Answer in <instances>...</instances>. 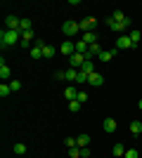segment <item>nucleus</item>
<instances>
[{
  "label": "nucleus",
  "mask_w": 142,
  "mask_h": 158,
  "mask_svg": "<svg viewBox=\"0 0 142 158\" xmlns=\"http://www.w3.org/2000/svg\"><path fill=\"white\" fill-rule=\"evenodd\" d=\"M21 43V31H10V28H2L0 31V47L5 50V47H12Z\"/></svg>",
  "instance_id": "nucleus-1"
},
{
  "label": "nucleus",
  "mask_w": 142,
  "mask_h": 158,
  "mask_svg": "<svg viewBox=\"0 0 142 158\" xmlns=\"http://www.w3.org/2000/svg\"><path fill=\"white\" fill-rule=\"evenodd\" d=\"M107 26L111 28L114 33H121V31H128L130 26H133V21H130V17H126V21H114L111 17L107 19Z\"/></svg>",
  "instance_id": "nucleus-2"
},
{
  "label": "nucleus",
  "mask_w": 142,
  "mask_h": 158,
  "mask_svg": "<svg viewBox=\"0 0 142 158\" xmlns=\"http://www.w3.org/2000/svg\"><path fill=\"white\" fill-rule=\"evenodd\" d=\"M62 33H64V35H69V38H71V35H76V33H81L78 21H64V24H62Z\"/></svg>",
  "instance_id": "nucleus-3"
},
{
  "label": "nucleus",
  "mask_w": 142,
  "mask_h": 158,
  "mask_svg": "<svg viewBox=\"0 0 142 158\" xmlns=\"http://www.w3.org/2000/svg\"><path fill=\"white\" fill-rule=\"evenodd\" d=\"M85 54H81V52H76V54H71L69 57V64H71V69H83V64H85Z\"/></svg>",
  "instance_id": "nucleus-4"
},
{
  "label": "nucleus",
  "mask_w": 142,
  "mask_h": 158,
  "mask_svg": "<svg viewBox=\"0 0 142 158\" xmlns=\"http://www.w3.org/2000/svg\"><path fill=\"white\" fill-rule=\"evenodd\" d=\"M78 26H81V33H90V31H95V28L100 26V24H97L95 19H81Z\"/></svg>",
  "instance_id": "nucleus-5"
},
{
  "label": "nucleus",
  "mask_w": 142,
  "mask_h": 158,
  "mask_svg": "<svg viewBox=\"0 0 142 158\" xmlns=\"http://www.w3.org/2000/svg\"><path fill=\"white\" fill-rule=\"evenodd\" d=\"M36 33H33V28L31 31H21V47H31V43H36Z\"/></svg>",
  "instance_id": "nucleus-6"
},
{
  "label": "nucleus",
  "mask_w": 142,
  "mask_h": 158,
  "mask_svg": "<svg viewBox=\"0 0 142 158\" xmlns=\"http://www.w3.org/2000/svg\"><path fill=\"white\" fill-rule=\"evenodd\" d=\"M43 47H45V43H43V40H36V45L28 50L31 59H41V57H43Z\"/></svg>",
  "instance_id": "nucleus-7"
},
{
  "label": "nucleus",
  "mask_w": 142,
  "mask_h": 158,
  "mask_svg": "<svg viewBox=\"0 0 142 158\" xmlns=\"http://www.w3.org/2000/svg\"><path fill=\"white\" fill-rule=\"evenodd\" d=\"M19 24H21V19L14 17V14H10L5 19V28H10V31H19Z\"/></svg>",
  "instance_id": "nucleus-8"
},
{
  "label": "nucleus",
  "mask_w": 142,
  "mask_h": 158,
  "mask_svg": "<svg viewBox=\"0 0 142 158\" xmlns=\"http://www.w3.org/2000/svg\"><path fill=\"white\" fill-rule=\"evenodd\" d=\"M128 47H133L130 35H118V40H116V50H128Z\"/></svg>",
  "instance_id": "nucleus-9"
},
{
  "label": "nucleus",
  "mask_w": 142,
  "mask_h": 158,
  "mask_svg": "<svg viewBox=\"0 0 142 158\" xmlns=\"http://www.w3.org/2000/svg\"><path fill=\"white\" fill-rule=\"evenodd\" d=\"M62 54H69V57L76 54V43L74 40H64V43H62Z\"/></svg>",
  "instance_id": "nucleus-10"
},
{
  "label": "nucleus",
  "mask_w": 142,
  "mask_h": 158,
  "mask_svg": "<svg viewBox=\"0 0 142 158\" xmlns=\"http://www.w3.org/2000/svg\"><path fill=\"white\" fill-rule=\"evenodd\" d=\"M116 52H118L116 47H114V50H102V52H100V61H104V64H107V61H111Z\"/></svg>",
  "instance_id": "nucleus-11"
},
{
  "label": "nucleus",
  "mask_w": 142,
  "mask_h": 158,
  "mask_svg": "<svg viewBox=\"0 0 142 158\" xmlns=\"http://www.w3.org/2000/svg\"><path fill=\"white\" fill-rule=\"evenodd\" d=\"M102 127H104V132H109V135H111V132H116V130H118V123H116L114 118H107Z\"/></svg>",
  "instance_id": "nucleus-12"
},
{
  "label": "nucleus",
  "mask_w": 142,
  "mask_h": 158,
  "mask_svg": "<svg viewBox=\"0 0 142 158\" xmlns=\"http://www.w3.org/2000/svg\"><path fill=\"white\" fill-rule=\"evenodd\" d=\"M102 83H104V78H102V73H97V71H95L93 76L88 78V85H95V87H100Z\"/></svg>",
  "instance_id": "nucleus-13"
},
{
  "label": "nucleus",
  "mask_w": 142,
  "mask_h": 158,
  "mask_svg": "<svg viewBox=\"0 0 142 158\" xmlns=\"http://www.w3.org/2000/svg\"><path fill=\"white\" fill-rule=\"evenodd\" d=\"M64 97H67L69 102H74V99L78 97V87H74V85H69L67 90H64Z\"/></svg>",
  "instance_id": "nucleus-14"
},
{
  "label": "nucleus",
  "mask_w": 142,
  "mask_h": 158,
  "mask_svg": "<svg viewBox=\"0 0 142 158\" xmlns=\"http://www.w3.org/2000/svg\"><path fill=\"white\" fill-rule=\"evenodd\" d=\"M81 40H85L88 45H93V43H100V38H97V33L95 31H90V33H83V38Z\"/></svg>",
  "instance_id": "nucleus-15"
},
{
  "label": "nucleus",
  "mask_w": 142,
  "mask_h": 158,
  "mask_svg": "<svg viewBox=\"0 0 142 158\" xmlns=\"http://www.w3.org/2000/svg\"><path fill=\"white\" fill-rule=\"evenodd\" d=\"M111 151H114V158H123V156H126V146L118 142V144H114V149H111Z\"/></svg>",
  "instance_id": "nucleus-16"
},
{
  "label": "nucleus",
  "mask_w": 142,
  "mask_h": 158,
  "mask_svg": "<svg viewBox=\"0 0 142 158\" xmlns=\"http://www.w3.org/2000/svg\"><path fill=\"white\" fill-rule=\"evenodd\" d=\"M10 73H12V71H10V66H7L5 61H0V78H2V80H10Z\"/></svg>",
  "instance_id": "nucleus-17"
},
{
  "label": "nucleus",
  "mask_w": 142,
  "mask_h": 158,
  "mask_svg": "<svg viewBox=\"0 0 142 158\" xmlns=\"http://www.w3.org/2000/svg\"><path fill=\"white\" fill-rule=\"evenodd\" d=\"M76 78H78V69H67L64 71V80H74L76 83Z\"/></svg>",
  "instance_id": "nucleus-18"
},
{
  "label": "nucleus",
  "mask_w": 142,
  "mask_h": 158,
  "mask_svg": "<svg viewBox=\"0 0 142 158\" xmlns=\"http://www.w3.org/2000/svg\"><path fill=\"white\" fill-rule=\"evenodd\" d=\"M54 54H57V50H54L52 45H45V47H43V57H45V59H52Z\"/></svg>",
  "instance_id": "nucleus-19"
},
{
  "label": "nucleus",
  "mask_w": 142,
  "mask_h": 158,
  "mask_svg": "<svg viewBox=\"0 0 142 158\" xmlns=\"http://www.w3.org/2000/svg\"><path fill=\"white\" fill-rule=\"evenodd\" d=\"M76 144H78V149L88 146L90 144V135H81V137H76Z\"/></svg>",
  "instance_id": "nucleus-20"
},
{
  "label": "nucleus",
  "mask_w": 142,
  "mask_h": 158,
  "mask_svg": "<svg viewBox=\"0 0 142 158\" xmlns=\"http://www.w3.org/2000/svg\"><path fill=\"white\" fill-rule=\"evenodd\" d=\"M128 35H130V40H133V47H137V43H140V38H142V33L137 31V28H133Z\"/></svg>",
  "instance_id": "nucleus-21"
},
{
  "label": "nucleus",
  "mask_w": 142,
  "mask_h": 158,
  "mask_svg": "<svg viewBox=\"0 0 142 158\" xmlns=\"http://www.w3.org/2000/svg\"><path fill=\"white\" fill-rule=\"evenodd\" d=\"M88 43H85V40H76V52H81V54H85L88 52Z\"/></svg>",
  "instance_id": "nucleus-22"
},
{
  "label": "nucleus",
  "mask_w": 142,
  "mask_h": 158,
  "mask_svg": "<svg viewBox=\"0 0 142 158\" xmlns=\"http://www.w3.org/2000/svg\"><path fill=\"white\" fill-rule=\"evenodd\" d=\"M130 132H133V135H142V123L140 120H133V123H130Z\"/></svg>",
  "instance_id": "nucleus-23"
},
{
  "label": "nucleus",
  "mask_w": 142,
  "mask_h": 158,
  "mask_svg": "<svg viewBox=\"0 0 142 158\" xmlns=\"http://www.w3.org/2000/svg\"><path fill=\"white\" fill-rule=\"evenodd\" d=\"M81 71H83V73H88V76H93V73H95V61H85Z\"/></svg>",
  "instance_id": "nucleus-24"
},
{
  "label": "nucleus",
  "mask_w": 142,
  "mask_h": 158,
  "mask_svg": "<svg viewBox=\"0 0 142 158\" xmlns=\"http://www.w3.org/2000/svg\"><path fill=\"white\" fill-rule=\"evenodd\" d=\"M10 92H12V87H10V83H2V85H0V97H7Z\"/></svg>",
  "instance_id": "nucleus-25"
},
{
  "label": "nucleus",
  "mask_w": 142,
  "mask_h": 158,
  "mask_svg": "<svg viewBox=\"0 0 142 158\" xmlns=\"http://www.w3.org/2000/svg\"><path fill=\"white\" fill-rule=\"evenodd\" d=\"M14 153H17V156H24V153H26V144H14Z\"/></svg>",
  "instance_id": "nucleus-26"
},
{
  "label": "nucleus",
  "mask_w": 142,
  "mask_h": 158,
  "mask_svg": "<svg viewBox=\"0 0 142 158\" xmlns=\"http://www.w3.org/2000/svg\"><path fill=\"white\" fill-rule=\"evenodd\" d=\"M19 31H31V19H21V24H19Z\"/></svg>",
  "instance_id": "nucleus-27"
},
{
  "label": "nucleus",
  "mask_w": 142,
  "mask_h": 158,
  "mask_svg": "<svg viewBox=\"0 0 142 158\" xmlns=\"http://www.w3.org/2000/svg\"><path fill=\"white\" fill-rule=\"evenodd\" d=\"M88 78H90L88 73H83L81 69H78V78H76V83H88Z\"/></svg>",
  "instance_id": "nucleus-28"
},
{
  "label": "nucleus",
  "mask_w": 142,
  "mask_h": 158,
  "mask_svg": "<svg viewBox=\"0 0 142 158\" xmlns=\"http://www.w3.org/2000/svg\"><path fill=\"white\" fill-rule=\"evenodd\" d=\"M10 87H12V92H19V90H21V83H19V80H10Z\"/></svg>",
  "instance_id": "nucleus-29"
},
{
  "label": "nucleus",
  "mask_w": 142,
  "mask_h": 158,
  "mask_svg": "<svg viewBox=\"0 0 142 158\" xmlns=\"http://www.w3.org/2000/svg\"><path fill=\"white\" fill-rule=\"evenodd\" d=\"M69 156H71V158H81V149H78V146L69 149Z\"/></svg>",
  "instance_id": "nucleus-30"
},
{
  "label": "nucleus",
  "mask_w": 142,
  "mask_h": 158,
  "mask_svg": "<svg viewBox=\"0 0 142 158\" xmlns=\"http://www.w3.org/2000/svg\"><path fill=\"white\" fill-rule=\"evenodd\" d=\"M64 144H67V149H74V146H78V144H76V137H69V139H64Z\"/></svg>",
  "instance_id": "nucleus-31"
},
{
  "label": "nucleus",
  "mask_w": 142,
  "mask_h": 158,
  "mask_svg": "<svg viewBox=\"0 0 142 158\" xmlns=\"http://www.w3.org/2000/svg\"><path fill=\"white\" fill-rule=\"evenodd\" d=\"M69 109H71V111H78V109H81V102H78V99H74V102H71V104H69Z\"/></svg>",
  "instance_id": "nucleus-32"
},
{
  "label": "nucleus",
  "mask_w": 142,
  "mask_h": 158,
  "mask_svg": "<svg viewBox=\"0 0 142 158\" xmlns=\"http://www.w3.org/2000/svg\"><path fill=\"white\" fill-rule=\"evenodd\" d=\"M123 158H137V151L135 149H126V156Z\"/></svg>",
  "instance_id": "nucleus-33"
},
{
  "label": "nucleus",
  "mask_w": 142,
  "mask_h": 158,
  "mask_svg": "<svg viewBox=\"0 0 142 158\" xmlns=\"http://www.w3.org/2000/svg\"><path fill=\"white\" fill-rule=\"evenodd\" d=\"M76 99H78V102H81V104H83V102L88 99V92H83V90H78V97H76Z\"/></svg>",
  "instance_id": "nucleus-34"
},
{
  "label": "nucleus",
  "mask_w": 142,
  "mask_h": 158,
  "mask_svg": "<svg viewBox=\"0 0 142 158\" xmlns=\"http://www.w3.org/2000/svg\"><path fill=\"white\" fill-rule=\"evenodd\" d=\"M90 156V149H88V146H83V149H81V158H88Z\"/></svg>",
  "instance_id": "nucleus-35"
},
{
  "label": "nucleus",
  "mask_w": 142,
  "mask_h": 158,
  "mask_svg": "<svg viewBox=\"0 0 142 158\" xmlns=\"http://www.w3.org/2000/svg\"><path fill=\"white\" fill-rule=\"evenodd\" d=\"M137 109H140V111H142V99H140V102H137Z\"/></svg>",
  "instance_id": "nucleus-36"
},
{
  "label": "nucleus",
  "mask_w": 142,
  "mask_h": 158,
  "mask_svg": "<svg viewBox=\"0 0 142 158\" xmlns=\"http://www.w3.org/2000/svg\"><path fill=\"white\" fill-rule=\"evenodd\" d=\"M140 137H142V135H140Z\"/></svg>",
  "instance_id": "nucleus-37"
}]
</instances>
